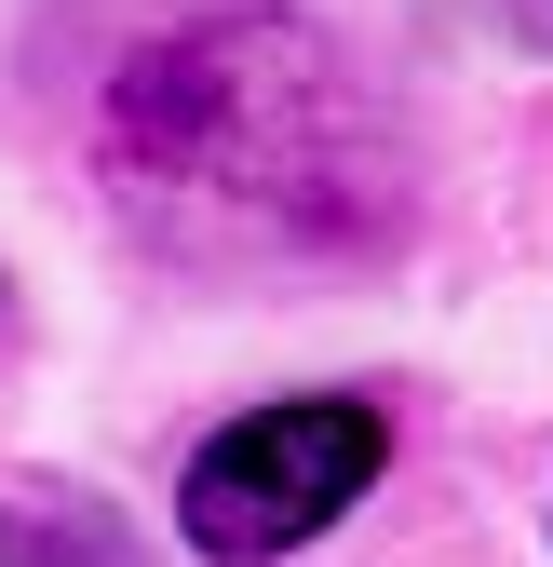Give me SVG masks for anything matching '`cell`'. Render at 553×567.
I'll list each match as a JSON object with an SVG mask.
<instances>
[{"label":"cell","instance_id":"1","mask_svg":"<svg viewBox=\"0 0 553 567\" xmlns=\"http://www.w3.org/2000/svg\"><path fill=\"white\" fill-rule=\"evenodd\" d=\"M108 176L176 230H270V244H365L392 217V150L311 28L217 14L108 68L95 109Z\"/></svg>","mask_w":553,"mask_h":567},{"label":"cell","instance_id":"2","mask_svg":"<svg viewBox=\"0 0 553 567\" xmlns=\"http://www.w3.org/2000/svg\"><path fill=\"white\" fill-rule=\"evenodd\" d=\"M378 460H392V419L352 405V392L257 405V419H230V433L189 460L176 527H189V554H217V567H270V554H298V540H324L337 514H352L378 486Z\"/></svg>","mask_w":553,"mask_h":567}]
</instances>
